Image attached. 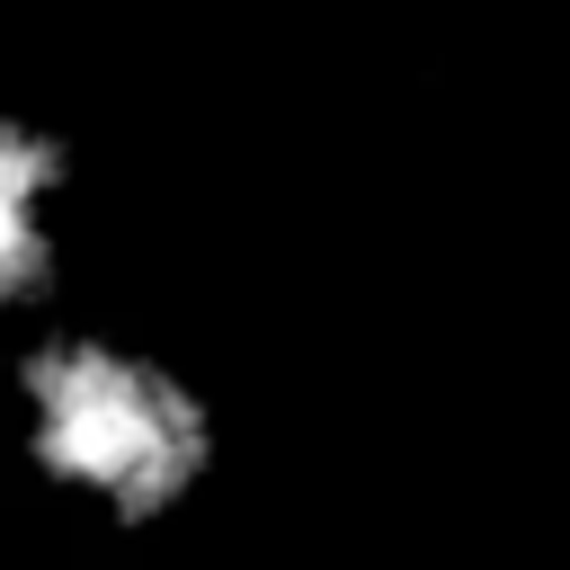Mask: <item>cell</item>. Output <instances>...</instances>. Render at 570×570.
Returning <instances> with one entry per match:
<instances>
[{
	"label": "cell",
	"instance_id": "obj_1",
	"mask_svg": "<svg viewBox=\"0 0 570 570\" xmlns=\"http://www.w3.org/2000/svg\"><path fill=\"white\" fill-rule=\"evenodd\" d=\"M9 401H18L27 472L107 525H142L178 508L214 463V410L151 347L89 321L45 330L18 356Z\"/></svg>",
	"mask_w": 570,
	"mask_h": 570
}]
</instances>
